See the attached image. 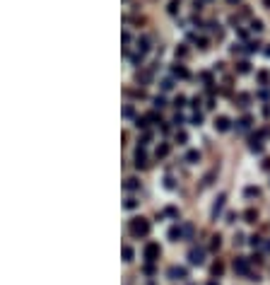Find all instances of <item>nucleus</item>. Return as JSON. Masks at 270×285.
I'll return each mask as SVG.
<instances>
[{
  "mask_svg": "<svg viewBox=\"0 0 270 285\" xmlns=\"http://www.w3.org/2000/svg\"><path fill=\"white\" fill-rule=\"evenodd\" d=\"M166 152H169V145H159L157 147V157H164Z\"/></svg>",
  "mask_w": 270,
  "mask_h": 285,
  "instance_id": "19",
  "label": "nucleus"
},
{
  "mask_svg": "<svg viewBox=\"0 0 270 285\" xmlns=\"http://www.w3.org/2000/svg\"><path fill=\"white\" fill-rule=\"evenodd\" d=\"M251 244L253 247H261V237H251Z\"/></svg>",
  "mask_w": 270,
  "mask_h": 285,
  "instance_id": "31",
  "label": "nucleus"
},
{
  "mask_svg": "<svg viewBox=\"0 0 270 285\" xmlns=\"http://www.w3.org/2000/svg\"><path fill=\"white\" fill-rule=\"evenodd\" d=\"M251 29H253V32H261V29H263V22H261V19H253V22H251Z\"/></svg>",
  "mask_w": 270,
  "mask_h": 285,
  "instance_id": "16",
  "label": "nucleus"
},
{
  "mask_svg": "<svg viewBox=\"0 0 270 285\" xmlns=\"http://www.w3.org/2000/svg\"><path fill=\"white\" fill-rule=\"evenodd\" d=\"M222 208H224V196H219V198H217L215 201V205H212V215H219V213H222Z\"/></svg>",
  "mask_w": 270,
  "mask_h": 285,
  "instance_id": "7",
  "label": "nucleus"
},
{
  "mask_svg": "<svg viewBox=\"0 0 270 285\" xmlns=\"http://www.w3.org/2000/svg\"><path fill=\"white\" fill-rule=\"evenodd\" d=\"M265 2H268V5H270V0H265Z\"/></svg>",
  "mask_w": 270,
  "mask_h": 285,
  "instance_id": "34",
  "label": "nucleus"
},
{
  "mask_svg": "<svg viewBox=\"0 0 270 285\" xmlns=\"http://www.w3.org/2000/svg\"><path fill=\"white\" fill-rule=\"evenodd\" d=\"M251 150H253V152H261V150H263V145H261V140H258V138L251 140Z\"/></svg>",
  "mask_w": 270,
  "mask_h": 285,
  "instance_id": "15",
  "label": "nucleus"
},
{
  "mask_svg": "<svg viewBox=\"0 0 270 285\" xmlns=\"http://www.w3.org/2000/svg\"><path fill=\"white\" fill-rule=\"evenodd\" d=\"M147 165V160H145V152L137 150V155H135V167H145Z\"/></svg>",
  "mask_w": 270,
  "mask_h": 285,
  "instance_id": "10",
  "label": "nucleus"
},
{
  "mask_svg": "<svg viewBox=\"0 0 270 285\" xmlns=\"http://www.w3.org/2000/svg\"><path fill=\"white\" fill-rule=\"evenodd\" d=\"M152 101H154V106H157V109H162L164 104H166V101H164V97H154Z\"/></svg>",
  "mask_w": 270,
  "mask_h": 285,
  "instance_id": "21",
  "label": "nucleus"
},
{
  "mask_svg": "<svg viewBox=\"0 0 270 285\" xmlns=\"http://www.w3.org/2000/svg\"><path fill=\"white\" fill-rule=\"evenodd\" d=\"M126 208H128V210L137 208V201H135V198H128V201H126Z\"/></svg>",
  "mask_w": 270,
  "mask_h": 285,
  "instance_id": "22",
  "label": "nucleus"
},
{
  "mask_svg": "<svg viewBox=\"0 0 270 285\" xmlns=\"http://www.w3.org/2000/svg\"><path fill=\"white\" fill-rule=\"evenodd\" d=\"M229 2H236V0H229Z\"/></svg>",
  "mask_w": 270,
  "mask_h": 285,
  "instance_id": "33",
  "label": "nucleus"
},
{
  "mask_svg": "<svg viewBox=\"0 0 270 285\" xmlns=\"http://www.w3.org/2000/svg\"><path fill=\"white\" fill-rule=\"evenodd\" d=\"M147 48H150V39H147V37H142L140 41H137V51H140V53H145Z\"/></svg>",
  "mask_w": 270,
  "mask_h": 285,
  "instance_id": "8",
  "label": "nucleus"
},
{
  "mask_svg": "<svg viewBox=\"0 0 270 285\" xmlns=\"http://www.w3.org/2000/svg\"><path fill=\"white\" fill-rule=\"evenodd\" d=\"M123 256H126V261H130V258H133V251H130V249H123Z\"/></svg>",
  "mask_w": 270,
  "mask_h": 285,
  "instance_id": "26",
  "label": "nucleus"
},
{
  "mask_svg": "<svg viewBox=\"0 0 270 285\" xmlns=\"http://www.w3.org/2000/svg\"><path fill=\"white\" fill-rule=\"evenodd\" d=\"M157 256H159V247H157V244H147V249H145V258H147V261H154Z\"/></svg>",
  "mask_w": 270,
  "mask_h": 285,
  "instance_id": "4",
  "label": "nucleus"
},
{
  "mask_svg": "<svg viewBox=\"0 0 270 285\" xmlns=\"http://www.w3.org/2000/svg\"><path fill=\"white\" fill-rule=\"evenodd\" d=\"M123 116H128V119H130V116H133V106H126V109H123Z\"/></svg>",
  "mask_w": 270,
  "mask_h": 285,
  "instance_id": "28",
  "label": "nucleus"
},
{
  "mask_svg": "<svg viewBox=\"0 0 270 285\" xmlns=\"http://www.w3.org/2000/svg\"><path fill=\"white\" fill-rule=\"evenodd\" d=\"M248 126H251V119L246 116V119H241V121H239V126H236V130H246Z\"/></svg>",
  "mask_w": 270,
  "mask_h": 285,
  "instance_id": "13",
  "label": "nucleus"
},
{
  "mask_svg": "<svg viewBox=\"0 0 270 285\" xmlns=\"http://www.w3.org/2000/svg\"><path fill=\"white\" fill-rule=\"evenodd\" d=\"M188 261L193 263V266H200V263H203V251H200V249H190Z\"/></svg>",
  "mask_w": 270,
  "mask_h": 285,
  "instance_id": "3",
  "label": "nucleus"
},
{
  "mask_svg": "<svg viewBox=\"0 0 270 285\" xmlns=\"http://www.w3.org/2000/svg\"><path fill=\"white\" fill-rule=\"evenodd\" d=\"M174 75H176V77H188V70H186L183 65H176V68H174Z\"/></svg>",
  "mask_w": 270,
  "mask_h": 285,
  "instance_id": "11",
  "label": "nucleus"
},
{
  "mask_svg": "<svg viewBox=\"0 0 270 285\" xmlns=\"http://www.w3.org/2000/svg\"><path fill=\"white\" fill-rule=\"evenodd\" d=\"M246 218H248V222H256V213L248 210V213H246Z\"/></svg>",
  "mask_w": 270,
  "mask_h": 285,
  "instance_id": "30",
  "label": "nucleus"
},
{
  "mask_svg": "<svg viewBox=\"0 0 270 285\" xmlns=\"http://www.w3.org/2000/svg\"><path fill=\"white\" fill-rule=\"evenodd\" d=\"M174 106H179V109H181V106H186V97H181V94H179V97L174 99Z\"/></svg>",
  "mask_w": 270,
  "mask_h": 285,
  "instance_id": "17",
  "label": "nucleus"
},
{
  "mask_svg": "<svg viewBox=\"0 0 270 285\" xmlns=\"http://www.w3.org/2000/svg\"><path fill=\"white\" fill-rule=\"evenodd\" d=\"M200 123H203V116H200V114H195V116H193V126H200Z\"/></svg>",
  "mask_w": 270,
  "mask_h": 285,
  "instance_id": "24",
  "label": "nucleus"
},
{
  "mask_svg": "<svg viewBox=\"0 0 270 285\" xmlns=\"http://www.w3.org/2000/svg\"><path fill=\"white\" fill-rule=\"evenodd\" d=\"M164 215H171V218H176L179 213H176V208H166V210H164Z\"/></svg>",
  "mask_w": 270,
  "mask_h": 285,
  "instance_id": "23",
  "label": "nucleus"
},
{
  "mask_svg": "<svg viewBox=\"0 0 270 285\" xmlns=\"http://www.w3.org/2000/svg\"><path fill=\"white\" fill-rule=\"evenodd\" d=\"M135 126H137V128H145V126H147V119L137 116V119H135Z\"/></svg>",
  "mask_w": 270,
  "mask_h": 285,
  "instance_id": "20",
  "label": "nucleus"
},
{
  "mask_svg": "<svg viewBox=\"0 0 270 285\" xmlns=\"http://www.w3.org/2000/svg\"><path fill=\"white\" fill-rule=\"evenodd\" d=\"M219 247V234H217V237H212V249H217Z\"/></svg>",
  "mask_w": 270,
  "mask_h": 285,
  "instance_id": "32",
  "label": "nucleus"
},
{
  "mask_svg": "<svg viewBox=\"0 0 270 285\" xmlns=\"http://www.w3.org/2000/svg\"><path fill=\"white\" fill-rule=\"evenodd\" d=\"M181 234H183V230H181V227H171V230H169V239H174V242H176V239H181Z\"/></svg>",
  "mask_w": 270,
  "mask_h": 285,
  "instance_id": "9",
  "label": "nucleus"
},
{
  "mask_svg": "<svg viewBox=\"0 0 270 285\" xmlns=\"http://www.w3.org/2000/svg\"><path fill=\"white\" fill-rule=\"evenodd\" d=\"M171 87H174V82H171V80H164V82H162V90H171Z\"/></svg>",
  "mask_w": 270,
  "mask_h": 285,
  "instance_id": "27",
  "label": "nucleus"
},
{
  "mask_svg": "<svg viewBox=\"0 0 270 285\" xmlns=\"http://www.w3.org/2000/svg\"><path fill=\"white\" fill-rule=\"evenodd\" d=\"M176 140H179V145H183L186 143V133H176Z\"/></svg>",
  "mask_w": 270,
  "mask_h": 285,
  "instance_id": "25",
  "label": "nucleus"
},
{
  "mask_svg": "<svg viewBox=\"0 0 270 285\" xmlns=\"http://www.w3.org/2000/svg\"><path fill=\"white\" fill-rule=\"evenodd\" d=\"M246 198H253V196H258V189H253V186H248V189H246Z\"/></svg>",
  "mask_w": 270,
  "mask_h": 285,
  "instance_id": "18",
  "label": "nucleus"
},
{
  "mask_svg": "<svg viewBox=\"0 0 270 285\" xmlns=\"http://www.w3.org/2000/svg\"><path fill=\"white\" fill-rule=\"evenodd\" d=\"M169 278H171V280H183V278H186V268L171 266L169 268Z\"/></svg>",
  "mask_w": 270,
  "mask_h": 285,
  "instance_id": "2",
  "label": "nucleus"
},
{
  "mask_svg": "<svg viewBox=\"0 0 270 285\" xmlns=\"http://www.w3.org/2000/svg\"><path fill=\"white\" fill-rule=\"evenodd\" d=\"M137 186H140V184H137V179H128V181H126V191H135Z\"/></svg>",
  "mask_w": 270,
  "mask_h": 285,
  "instance_id": "14",
  "label": "nucleus"
},
{
  "mask_svg": "<svg viewBox=\"0 0 270 285\" xmlns=\"http://www.w3.org/2000/svg\"><path fill=\"white\" fill-rule=\"evenodd\" d=\"M186 160H188L190 165H193V162H198V160H200V152H198V150H190L188 155H186Z\"/></svg>",
  "mask_w": 270,
  "mask_h": 285,
  "instance_id": "12",
  "label": "nucleus"
},
{
  "mask_svg": "<svg viewBox=\"0 0 270 285\" xmlns=\"http://www.w3.org/2000/svg\"><path fill=\"white\" fill-rule=\"evenodd\" d=\"M130 232H133L135 237H145L147 232H150V225L142 220V218H137V220H133L130 222Z\"/></svg>",
  "mask_w": 270,
  "mask_h": 285,
  "instance_id": "1",
  "label": "nucleus"
},
{
  "mask_svg": "<svg viewBox=\"0 0 270 285\" xmlns=\"http://www.w3.org/2000/svg\"><path fill=\"white\" fill-rule=\"evenodd\" d=\"M215 128L217 130H229V119H227V116H219V119L215 121Z\"/></svg>",
  "mask_w": 270,
  "mask_h": 285,
  "instance_id": "6",
  "label": "nucleus"
},
{
  "mask_svg": "<svg viewBox=\"0 0 270 285\" xmlns=\"http://www.w3.org/2000/svg\"><path fill=\"white\" fill-rule=\"evenodd\" d=\"M234 271H236V273H241V276H248V263H246L243 258H236V261H234Z\"/></svg>",
  "mask_w": 270,
  "mask_h": 285,
  "instance_id": "5",
  "label": "nucleus"
},
{
  "mask_svg": "<svg viewBox=\"0 0 270 285\" xmlns=\"http://www.w3.org/2000/svg\"><path fill=\"white\" fill-rule=\"evenodd\" d=\"M174 123H176V126H181V123H183V116H181V114H176V116H174Z\"/></svg>",
  "mask_w": 270,
  "mask_h": 285,
  "instance_id": "29",
  "label": "nucleus"
}]
</instances>
